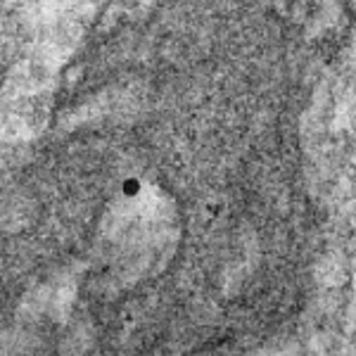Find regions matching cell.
Instances as JSON below:
<instances>
[{"instance_id": "obj_1", "label": "cell", "mask_w": 356, "mask_h": 356, "mask_svg": "<svg viewBox=\"0 0 356 356\" xmlns=\"http://www.w3.org/2000/svg\"><path fill=\"white\" fill-rule=\"evenodd\" d=\"M337 3H340V8L356 22V0H337Z\"/></svg>"}]
</instances>
